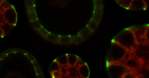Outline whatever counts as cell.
I'll return each mask as SVG.
<instances>
[{
    "mask_svg": "<svg viewBox=\"0 0 149 78\" xmlns=\"http://www.w3.org/2000/svg\"><path fill=\"white\" fill-rule=\"evenodd\" d=\"M139 40H142L149 44V24L146 25L144 33L139 38Z\"/></svg>",
    "mask_w": 149,
    "mask_h": 78,
    "instance_id": "obj_11",
    "label": "cell"
},
{
    "mask_svg": "<svg viewBox=\"0 0 149 78\" xmlns=\"http://www.w3.org/2000/svg\"><path fill=\"white\" fill-rule=\"evenodd\" d=\"M134 50L132 52L143 62L144 65L149 64V44L140 40Z\"/></svg>",
    "mask_w": 149,
    "mask_h": 78,
    "instance_id": "obj_3",
    "label": "cell"
},
{
    "mask_svg": "<svg viewBox=\"0 0 149 78\" xmlns=\"http://www.w3.org/2000/svg\"><path fill=\"white\" fill-rule=\"evenodd\" d=\"M129 52L124 47L113 40L107 54V64L114 63H120Z\"/></svg>",
    "mask_w": 149,
    "mask_h": 78,
    "instance_id": "obj_2",
    "label": "cell"
},
{
    "mask_svg": "<svg viewBox=\"0 0 149 78\" xmlns=\"http://www.w3.org/2000/svg\"><path fill=\"white\" fill-rule=\"evenodd\" d=\"M120 64L126 66L130 70L136 73L137 71L144 65L141 60L130 52Z\"/></svg>",
    "mask_w": 149,
    "mask_h": 78,
    "instance_id": "obj_4",
    "label": "cell"
},
{
    "mask_svg": "<svg viewBox=\"0 0 149 78\" xmlns=\"http://www.w3.org/2000/svg\"><path fill=\"white\" fill-rule=\"evenodd\" d=\"M78 70L80 77H88L90 71L87 65L85 63L80 65L78 68Z\"/></svg>",
    "mask_w": 149,
    "mask_h": 78,
    "instance_id": "obj_7",
    "label": "cell"
},
{
    "mask_svg": "<svg viewBox=\"0 0 149 78\" xmlns=\"http://www.w3.org/2000/svg\"><path fill=\"white\" fill-rule=\"evenodd\" d=\"M108 73L113 78H123L130 70L126 66L119 63H114L107 64Z\"/></svg>",
    "mask_w": 149,
    "mask_h": 78,
    "instance_id": "obj_5",
    "label": "cell"
},
{
    "mask_svg": "<svg viewBox=\"0 0 149 78\" xmlns=\"http://www.w3.org/2000/svg\"><path fill=\"white\" fill-rule=\"evenodd\" d=\"M68 71V76H70L71 77H80L78 73V69L75 66H69Z\"/></svg>",
    "mask_w": 149,
    "mask_h": 78,
    "instance_id": "obj_10",
    "label": "cell"
},
{
    "mask_svg": "<svg viewBox=\"0 0 149 78\" xmlns=\"http://www.w3.org/2000/svg\"><path fill=\"white\" fill-rule=\"evenodd\" d=\"M124 47L130 52H132L139 42L132 27L125 29L120 32L113 40Z\"/></svg>",
    "mask_w": 149,
    "mask_h": 78,
    "instance_id": "obj_1",
    "label": "cell"
},
{
    "mask_svg": "<svg viewBox=\"0 0 149 78\" xmlns=\"http://www.w3.org/2000/svg\"><path fill=\"white\" fill-rule=\"evenodd\" d=\"M67 56L68 66L70 67L74 66L79 58L77 55L73 54H68Z\"/></svg>",
    "mask_w": 149,
    "mask_h": 78,
    "instance_id": "obj_9",
    "label": "cell"
},
{
    "mask_svg": "<svg viewBox=\"0 0 149 78\" xmlns=\"http://www.w3.org/2000/svg\"><path fill=\"white\" fill-rule=\"evenodd\" d=\"M137 74L138 78H149V66L143 65L137 71Z\"/></svg>",
    "mask_w": 149,
    "mask_h": 78,
    "instance_id": "obj_8",
    "label": "cell"
},
{
    "mask_svg": "<svg viewBox=\"0 0 149 78\" xmlns=\"http://www.w3.org/2000/svg\"><path fill=\"white\" fill-rule=\"evenodd\" d=\"M147 65H148V66H149V64H147Z\"/></svg>",
    "mask_w": 149,
    "mask_h": 78,
    "instance_id": "obj_14",
    "label": "cell"
},
{
    "mask_svg": "<svg viewBox=\"0 0 149 78\" xmlns=\"http://www.w3.org/2000/svg\"><path fill=\"white\" fill-rule=\"evenodd\" d=\"M57 62L61 66H66L68 65L67 55L60 57L57 60Z\"/></svg>",
    "mask_w": 149,
    "mask_h": 78,
    "instance_id": "obj_13",
    "label": "cell"
},
{
    "mask_svg": "<svg viewBox=\"0 0 149 78\" xmlns=\"http://www.w3.org/2000/svg\"><path fill=\"white\" fill-rule=\"evenodd\" d=\"M119 5L124 8L129 10L131 4L132 0H117Z\"/></svg>",
    "mask_w": 149,
    "mask_h": 78,
    "instance_id": "obj_12",
    "label": "cell"
},
{
    "mask_svg": "<svg viewBox=\"0 0 149 78\" xmlns=\"http://www.w3.org/2000/svg\"><path fill=\"white\" fill-rule=\"evenodd\" d=\"M147 5L144 0H132L129 10H142L146 9Z\"/></svg>",
    "mask_w": 149,
    "mask_h": 78,
    "instance_id": "obj_6",
    "label": "cell"
}]
</instances>
